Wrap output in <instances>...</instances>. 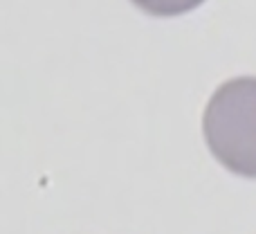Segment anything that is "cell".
Returning <instances> with one entry per match:
<instances>
[{
    "label": "cell",
    "instance_id": "cell-1",
    "mask_svg": "<svg viewBox=\"0 0 256 234\" xmlns=\"http://www.w3.org/2000/svg\"><path fill=\"white\" fill-rule=\"evenodd\" d=\"M202 131L222 167L256 178V77L230 79L212 95Z\"/></svg>",
    "mask_w": 256,
    "mask_h": 234
},
{
    "label": "cell",
    "instance_id": "cell-2",
    "mask_svg": "<svg viewBox=\"0 0 256 234\" xmlns=\"http://www.w3.org/2000/svg\"><path fill=\"white\" fill-rule=\"evenodd\" d=\"M137 9H142L148 16L158 18H171V16H182L194 9H198L204 0H130Z\"/></svg>",
    "mask_w": 256,
    "mask_h": 234
}]
</instances>
